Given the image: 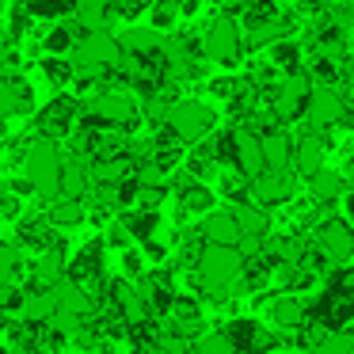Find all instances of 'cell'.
<instances>
[{
    "label": "cell",
    "mask_w": 354,
    "mask_h": 354,
    "mask_svg": "<svg viewBox=\"0 0 354 354\" xmlns=\"http://www.w3.org/2000/svg\"><path fill=\"white\" fill-rule=\"evenodd\" d=\"M80 35H84V31L77 27V19H65V24H54L46 35H42V50H46V57H69Z\"/></svg>",
    "instance_id": "484cf974"
},
{
    "label": "cell",
    "mask_w": 354,
    "mask_h": 354,
    "mask_svg": "<svg viewBox=\"0 0 354 354\" xmlns=\"http://www.w3.org/2000/svg\"><path fill=\"white\" fill-rule=\"evenodd\" d=\"M343 111H346V100L339 95V88H313L308 107H305V122H308V130L324 133L343 122Z\"/></svg>",
    "instance_id": "4fadbf2b"
},
{
    "label": "cell",
    "mask_w": 354,
    "mask_h": 354,
    "mask_svg": "<svg viewBox=\"0 0 354 354\" xmlns=\"http://www.w3.org/2000/svg\"><path fill=\"white\" fill-rule=\"evenodd\" d=\"M69 62H73V69H77V77L95 80V84L107 88V80L115 77L118 62H122L118 35H111V31H84L77 39V46H73Z\"/></svg>",
    "instance_id": "6da1fadb"
},
{
    "label": "cell",
    "mask_w": 354,
    "mask_h": 354,
    "mask_svg": "<svg viewBox=\"0 0 354 354\" xmlns=\"http://www.w3.org/2000/svg\"><path fill=\"white\" fill-rule=\"evenodd\" d=\"M320 286L331 290V293H343V297H354V263H339V267H331Z\"/></svg>",
    "instance_id": "d6a6232c"
},
{
    "label": "cell",
    "mask_w": 354,
    "mask_h": 354,
    "mask_svg": "<svg viewBox=\"0 0 354 354\" xmlns=\"http://www.w3.org/2000/svg\"><path fill=\"white\" fill-rule=\"evenodd\" d=\"M107 240L103 236H92L69 255V267H65V278L77 286H92L100 278H107Z\"/></svg>",
    "instance_id": "30bf717a"
},
{
    "label": "cell",
    "mask_w": 354,
    "mask_h": 354,
    "mask_svg": "<svg viewBox=\"0 0 354 354\" xmlns=\"http://www.w3.org/2000/svg\"><path fill=\"white\" fill-rule=\"evenodd\" d=\"M164 126H168L183 145H202L206 138L217 133V111L209 107V103H198V100H176Z\"/></svg>",
    "instance_id": "8992f818"
},
{
    "label": "cell",
    "mask_w": 354,
    "mask_h": 354,
    "mask_svg": "<svg viewBox=\"0 0 354 354\" xmlns=\"http://www.w3.org/2000/svg\"><path fill=\"white\" fill-rule=\"evenodd\" d=\"M35 111V92L24 77L0 73V118H24Z\"/></svg>",
    "instance_id": "5bb4252c"
},
{
    "label": "cell",
    "mask_w": 354,
    "mask_h": 354,
    "mask_svg": "<svg viewBox=\"0 0 354 354\" xmlns=\"http://www.w3.org/2000/svg\"><path fill=\"white\" fill-rule=\"evenodd\" d=\"M62 168H65V153L57 141H42L31 138L27 145V160H24V176L31 179L35 198L42 202V209L54 198H62Z\"/></svg>",
    "instance_id": "3957f363"
},
{
    "label": "cell",
    "mask_w": 354,
    "mask_h": 354,
    "mask_svg": "<svg viewBox=\"0 0 354 354\" xmlns=\"http://www.w3.org/2000/svg\"><path fill=\"white\" fill-rule=\"evenodd\" d=\"M118 217H122V225L130 229L133 244H145V240H153V236L164 232V214L160 209H126V214H118Z\"/></svg>",
    "instance_id": "cb8c5ba5"
},
{
    "label": "cell",
    "mask_w": 354,
    "mask_h": 354,
    "mask_svg": "<svg viewBox=\"0 0 354 354\" xmlns=\"http://www.w3.org/2000/svg\"><path fill=\"white\" fill-rule=\"evenodd\" d=\"M232 214H236V225L244 236L252 240H267L270 232H274V214L263 206H255V202H240V206H229Z\"/></svg>",
    "instance_id": "ffe728a7"
},
{
    "label": "cell",
    "mask_w": 354,
    "mask_h": 354,
    "mask_svg": "<svg viewBox=\"0 0 354 354\" xmlns=\"http://www.w3.org/2000/svg\"><path fill=\"white\" fill-rule=\"evenodd\" d=\"M313 354H354V331H343V335H328Z\"/></svg>",
    "instance_id": "74e56055"
},
{
    "label": "cell",
    "mask_w": 354,
    "mask_h": 354,
    "mask_svg": "<svg viewBox=\"0 0 354 354\" xmlns=\"http://www.w3.org/2000/svg\"><path fill=\"white\" fill-rule=\"evenodd\" d=\"M339 209H343V217H346V221L354 225V187H351V191L343 194V202H339Z\"/></svg>",
    "instance_id": "ab89813d"
},
{
    "label": "cell",
    "mask_w": 354,
    "mask_h": 354,
    "mask_svg": "<svg viewBox=\"0 0 354 354\" xmlns=\"http://www.w3.org/2000/svg\"><path fill=\"white\" fill-rule=\"evenodd\" d=\"M202 236H206V244H221V248H240V240H244V232H240L236 225V214H232L229 206L225 209H214V214H206L198 221Z\"/></svg>",
    "instance_id": "2e32d148"
},
{
    "label": "cell",
    "mask_w": 354,
    "mask_h": 354,
    "mask_svg": "<svg viewBox=\"0 0 354 354\" xmlns=\"http://www.w3.org/2000/svg\"><path fill=\"white\" fill-rule=\"evenodd\" d=\"M46 217L57 232L62 229H80L88 221V202L84 198H54L46 206Z\"/></svg>",
    "instance_id": "d4e9b609"
},
{
    "label": "cell",
    "mask_w": 354,
    "mask_h": 354,
    "mask_svg": "<svg viewBox=\"0 0 354 354\" xmlns=\"http://www.w3.org/2000/svg\"><path fill=\"white\" fill-rule=\"evenodd\" d=\"M118 46H122L126 57H153V54H160L164 35L153 31V27H126L118 35Z\"/></svg>",
    "instance_id": "7402d4cb"
},
{
    "label": "cell",
    "mask_w": 354,
    "mask_h": 354,
    "mask_svg": "<svg viewBox=\"0 0 354 354\" xmlns=\"http://www.w3.org/2000/svg\"><path fill=\"white\" fill-rule=\"evenodd\" d=\"M42 73H46V80L57 88V92H65L69 84H77V69H73L69 57H42Z\"/></svg>",
    "instance_id": "4dcf8cb0"
},
{
    "label": "cell",
    "mask_w": 354,
    "mask_h": 354,
    "mask_svg": "<svg viewBox=\"0 0 354 354\" xmlns=\"http://www.w3.org/2000/svg\"><path fill=\"white\" fill-rule=\"evenodd\" d=\"M31 19H50V24H65L77 16V0H27Z\"/></svg>",
    "instance_id": "f546056e"
},
{
    "label": "cell",
    "mask_w": 354,
    "mask_h": 354,
    "mask_svg": "<svg viewBox=\"0 0 354 354\" xmlns=\"http://www.w3.org/2000/svg\"><path fill=\"white\" fill-rule=\"evenodd\" d=\"M259 145H263V160H267V168H293V138H290L286 126H270V130H263Z\"/></svg>",
    "instance_id": "d6986e66"
},
{
    "label": "cell",
    "mask_w": 354,
    "mask_h": 354,
    "mask_svg": "<svg viewBox=\"0 0 354 354\" xmlns=\"http://www.w3.org/2000/svg\"><path fill=\"white\" fill-rule=\"evenodd\" d=\"M4 141H8V138H4V126H0V153H4Z\"/></svg>",
    "instance_id": "7bdbcfd3"
},
{
    "label": "cell",
    "mask_w": 354,
    "mask_h": 354,
    "mask_svg": "<svg viewBox=\"0 0 354 354\" xmlns=\"http://www.w3.org/2000/svg\"><path fill=\"white\" fill-rule=\"evenodd\" d=\"M149 12H153V31H160V35L171 31V27L183 19V16H179V0H156Z\"/></svg>",
    "instance_id": "836d02e7"
},
{
    "label": "cell",
    "mask_w": 354,
    "mask_h": 354,
    "mask_svg": "<svg viewBox=\"0 0 354 354\" xmlns=\"http://www.w3.org/2000/svg\"><path fill=\"white\" fill-rule=\"evenodd\" d=\"M138 4H145V8H153V4H156V0H138Z\"/></svg>",
    "instance_id": "ee69618b"
},
{
    "label": "cell",
    "mask_w": 354,
    "mask_h": 354,
    "mask_svg": "<svg viewBox=\"0 0 354 354\" xmlns=\"http://www.w3.org/2000/svg\"><path fill=\"white\" fill-rule=\"evenodd\" d=\"M313 240L328 252V259L335 263H354V225L343 214H328L320 225L313 229Z\"/></svg>",
    "instance_id": "8fae6325"
},
{
    "label": "cell",
    "mask_w": 354,
    "mask_h": 354,
    "mask_svg": "<svg viewBox=\"0 0 354 354\" xmlns=\"http://www.w3.org/2000/svg\"><path fill=\"white\" fill-rule=\"evenodd\" d=\"M118 274L130 278V282H141V278L149 274V259H145V252H141L138 244L126 248V252H118Z\"/></svg>",
    "instance_id": "1f68e13d"
},
{
    "label": "cell",
    "mask_w": 354,
    "mask_h": 354,
    "mask_svg": "<svg viewBox=\"0 0 354 354\" xmlns=\"http://www.w3.org/2000/svg\"><path fill=\"white\" fill-rule=\"evenodd\" d=\"M255 206L263 209H278V206H290L297 202V171L293 168H267L252 179V198Z\"/></svg>",
    "instance_id": "ba28073f"
},
{
    "label": "cell",
    "mask_w": 354,
    "mask_h": 354,
    "mask_svg": "<svg viewBox=\"0 0 354 354\" xmlns=\"http://www.w3.org/2000/svg\"><path fill=\"white\" fill-rule=\"evenodd\" d=\"M164 324H168L171 335H183V339H198L209 331V305L202 297H194V293H176V301H171V313L164 316Z\"/></svg>",
    "instance_id": "9c48e42d"
},
{
    "label": "cell",
    "mask_w": 354,
    "mask_h": 354,
    "mask_svg": "<svg viewBox=\"0 0 354 354\" xmlns=\"http://www.w3.org/2000/svg\"><path fill=\"white\" fill-rule=\"evenodd\" d=\"M103 240H107V252H126V248H133V236L122 225V217H115V221L103 229Z\"/></svg>",
    "instance_id": "d590c367"
},
{
    "label": "cell",
    "mask_w": 354,
    "mask_h": 354,
    "mask_svg": "<svg viewBox=\"0 0 354 354\" xmlns=\"http://www.w3.org/2000/svg\"><path fill=\"white\" fill-rule=\"evenodd\" d=\"M270 65H274L282 77L305 69V46H301V42H290V39L274 42V46H270Z\"/></svg>",
    "instance_id": "f1b7e54d"
},
{
    "label": "cell",
    "mask_w": 354,
    "mask_h": 354,
    "mask_svg": "<svg viewBox=\"0 0 354 354\" xmlns=\"http://www.w3.org/2000/svg\"><path fill=\"white\" fill-rule=\"evenodd\" d=\"M92 160H80V156L65 153V168H62V198H88L92 194Z\"/></svg>",
    "instance_id": "603a6c76"
},
{
    "label": "cell",
    "mask_w": 354,
    "mask_h": 354,
    "mask_svg": "<svg viewBox=\"0 0 354 354\" xmlns=\"http://www.w3.org/2000/svg\"><path fill=\"white\" fill-rule=\"evenodd\" d=\"M57 236H62V232L50 225L46 209H35V214H24L16 221V236H12V244H16L24 255H42L46 248L57 244Z\"/></svg>",
    "instance_id": "7c38bea8"
},
{
    "label": "cell",
    "mask_w": 354,
    "mask_h": 354,
    "mask_svg": "<svg viewBox=\"0 0 354 354\" xmlns=\"http://www.w3.org/2000/svg\"><path fill=\"white\" fill-rule=\"evenodd\" d=\"M217 198H225L229 206H240V202L252 198V179L236 168H221L217 171Z\"/></svg>",
    "instance_id": "83f0119b"
},
{
    "label": "cell",
    "mask_w": 354,
    "mask_h": 354,
    "mask_svg": "<svg viewBox=\"0 0 354 354\" xmlns=\"http://www.w3.org/2000/svg\"><path fill=\"white\" fill-rule=\"evenodd\" d=\"M8 320H12L8 313H0V335H4V328H8Z\"/></svg>",
    "instance_id": "b9f144b4"
},
{
    "label": "cell",
    "mask_w": 354,
    "mask_h": 354,
    "mask_svg": "<svg viewBox=\"0 0 354 354\" xmlns=\"http://www.w3.org/2000/svg\"><path fill=\"white\" fill-rule=\"evenodd\" d=\"M194 354H232V343L225 339L221 328H209L206 335L194 339Z\"/></svg>",
    "instance_id": "e575fe53"
},
{
    "label": "cell",
    "mask_w": 354,
    "mask_h": 354,
    "mask_svg": "<svg viewBox=\"0 0 354 354\" xmlns=\"http://www.w3.org/2000/svg\"><path fill=\"white\" fill-rule=\"evenodd\" d=\"M324 160H328V141H324V133L308 130L293 141V171H297V176L313 179L316 171L324 168Z\"/></svg>",
    "instance_id": "9a60e30c"
},
{
    "label": "cell",
    "mask_w": 354,
    "mask_h": 354,
    "mask_svg": "<svg viewBox=\"0 0 354 354\" xmlns=\"http://www.w3.org/2000/svg\"><path fill=\"white\" fill-rule=\"evenodd\" d=\"M346 191H351V183H346V176L335 171V168H320L313 179H308V198L320 202L324 209L335 206V202H343Z\"/></svg>",
    "instance_id": "ac0fdd59"
},
{
    "label": "cell",
    "mask_w": 354,
    "mask_h": 354,
    "mask_svg": "<svg viewBox=\"0 0 354 354\" xmlns=\"http://www.w3.org/2000/svg\"><path fill=\"white\" fill-rule=\"evenodd\" d=\"M236 133V164L232 168L244 171L248 179H255L259 171H267V160H263V145H259V133L248 130V126H232Z\"/></svg>",
    "instance_id": "e0dca14e"
},
{
    "label": "cell",
    "mask_w": 354,
    "mask_h": 354,
    "mask_svg": "<svg viewBox=\"0 0 354 354\" xmlns=\"http://www.w3.org/2000/svg\"><path fill=\"white\" fill-rule=\"evenodd\" d=\"M308 320H316L328 335L354 331V297H343V293H331V290H316L308 297Z\"/></svg>",
    "instance_id": "52a82bcc"
},
{
    "label": "cell",
    "mask_w": 354,
    "mask_h": 354,
    "mask_svg": "<svg viewBox=\"0 0 354 354\" xmlns=\"http://www.w3.org/2000/svg\"><path fill=\"white\" fill-rule=\"evenodd\" d=\"M202 54L214 65L236 69L240 57H244V27H240V19L229 16V12H217L202 31Z\"/></svg>",
    "instance_id": "277c9868"
},
{
    "label": "cell",
    "mask_w": 354,
    "mask_h": 354,
    "mask_svg": "<svg viewBox=\"0 0 354 354\" xmlns=\"http://www.w3.org/2000/svg\"><path fill=\"white\" fill-rule=\"evenodd\" d=\"M198 8H202V0H179V16H183V19L198 16Z\"/></svg>",
    "instance_id": "60d3db41"
},
{
    "label": "cell",
    "mask_w": 354,
    "mask_h": 354,
    "mask_svg": "<svg viewBox=\"0 0 354 354\" xmlns=\"http://www.w3.org/2000/svg\"><path fill=\"white\" fill-rule=\"evenodd\" d=\"M236 92H240V80L236 77H214V80H209V95L221 100V103H232V100H236Z\"/></svg>",
    "instance_id": "f35d334b"
},
{
    "label": "cell",
    "mask_w": 354,
    "mask_h": 354,
    "mask_svg": "<svg viewBox=\"0 0 354 354\" xmlns=\"http://www.w3.org/2000/svg\"><path fill=\"white\" fill-rule=\"evenodd\" d=\"M24 316L27 324H50L57 316V290H27L24 301Z\"/></svg>",
    "instance_id": "4316f807"
},
{
    "label": "cell",
    "mask_w": 354,
    "mask_h": 354,
    "mask_svg": "<svg viewBox=\"0 0 354 354\" xmlns=\"http://www.w3.org/2000/svg\"><path fill=\"white\" fill-rule=\"evenodd\" d=\"M84 122L95 126V130L133 133L145 118H141V103L126 88H103V92L84 100Z\"/></svg>",
    "instance_id": "7a4b0ae2"
},
{
    "label": "cell",
    "mask_w": 354,
    "mask_h": 354,
    "mask_svg": "<svg viewBox=\"0 0 354 354\" xmlns=\"http://www.w3.org/2000/svg\"><path fill=\"white\" fill-rule=\"evenodd\" d=\"M80 118H84V100H80V95H69V92H57L46 107H39V115H35L31 126H35V138L57 141V145H62V141L73 138Z\"/></svg>",
    "instance_id": "5b68a950"
},
{
    "label": "cell",
    "mask_w": 354,
    "mask_h": 354,
    "mask_svg": "<svg viewBox=\"0 0 354 354\" xmlns=\"http://www.w3.org/2000/svg\"><path fill=\"white\" fill-rule=\"evenodd\" d=\"M19 217H24V198L0 183V221H19Z\"/></svg>",
    "instance_id": "8d00e7d4"
},
{
    "label": "cell",
    "mask_w": 354,
    "mask_h": 354,
    "mask_svg": "<svg viewBox=\"0 0 354 354\" xmlns=\"http://www.w3.org/2000/svg\"><path fill=\"white\" fill-rule=\"evenodd\" d=\"M77 27L80 31H111L115 27V0H77Z\"/></svg>",
    "instance_id": "44dd1931"
}]
</instances>
